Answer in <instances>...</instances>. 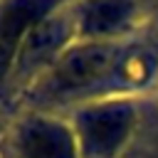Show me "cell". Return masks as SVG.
Wrapping results in <instances>:
<instances>
[{"label": "cell", "instance_id": "cell-1", "mask_svg": "<svg viewBox=\"0 0 158 158\" xmlns=\"http://www.w3.org/2000/svg\"><path fill=\"white\" fill-rule=\"evenodd\" d=\"M118 64V47L111 42H89L67 49L49 69L42 91L49 96H64L84 91L109 77Z\"/></svg>", "mask_w": 158, "mask_h": 158}, {"label": "cell", "instance_id": "cell-4", "mask_svg": "<svg viewBox=\"0 0 158 158\" xmlns=\"http://www.w3.org/2000/svg\"><path fill=\"white\" fill-rule=\"evenodd\" d=\"M57 7L59 0H7L0 7V81L12 74L15 57L30 30Z\"/></svg>", "mask_w": 158, "mask_h": 158}, {"label": "cell", "instance_id": "cell-5", "mask_svg": "<svg viewBox=\"0 0 158 158\" xmlns=\"http://www.w3.org/2000/svg\"><path fill=\"white\" fill-rule=\"evenodd\" d=\"M17 151L22 158H79L77 133L69 126L42 116L20 123Z\"/></svg>", "mask_w": 158, "mask_h": 158}, {"label": "cell", "instance_id": "cell-3", "mask_svg": "<svg viewBox=\"0 0 158 158\" xmlns=\"http://www.w3.org/2000/svg\"><path fill=\"white\" fill-rule=\"evenodd\" d=\"M74 32H77V15L59 12V7H57L54 12L42 17L25 37V42L15 57L12 74L17 79H27L35 72L44 69L47 64H54L64 54L62 49L67 47V40Z\"/></svg>", "mask_w": 158, "mask_h": 158}, {"label": "cell", "instance_id": "cell-6", "mask_svg": "<svg viewBox=\"0 0 158 158\" xmlns=\"http://www.w3.org/2000/svg\"><path fill=\"white\" fill-rule=\"evenodd\" d=\"M74 15L77 35L99 40L128 25L133 15V0H81Z\"/></svg>", "mask_w": 158, "mask_h": 158}, {"label": "cell", "instance_id": "cell-2", "mask_svg": "<svg viewBox=\"0 0 158 158\" xmlns=\"http://www.w3.org/2000/svg\"><path fill=\"white\" fill-rule=\"evenodd\" d=\"M136 121L128 101H104L86 106L77 116V143L86 158H114L126 143Z\"/></svg>", "mask_w": 158, "mask_h": 158}]
</instances>
